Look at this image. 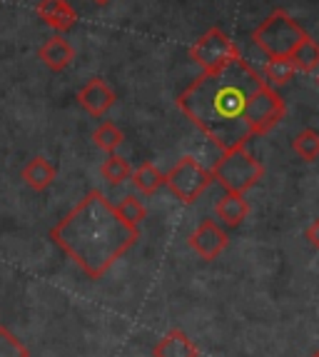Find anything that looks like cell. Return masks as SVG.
<instances>
[{
  "label": "cell",
  "mask_w": 319,
  "mask_h": 357,
  "mask_svg": "<svg viewBox=\"0 0 319 357\" xmlns=\"http://www.w3.org/2000/svg\"><path fill=\"white\" fill-rule=\"evenodd\" d=\"M189 58L202 68V73H215L219 68L230 66L235 58H240V48L225 30L210 28L189 48Z\"/></svg>",
  "instance_id": "cell-6"
},
{
  "label": "cell",
  "mask_w": 319,
  "mask_h": 357,
  "mask_svg": "<svg viewBox=\"0 0 319 357\" xmlns=\"http://www.w3.org/2000/svg\"><path fill=\"white\" fill-rule=\"evenodd\" d=\"M297 70L302 73H317L319 70V43L314 38H304L295 48V53L290 55Z\"/></svg>",
  "instance_id": "cell-16"
},
{
  "label": "cell",
  "mask_w": 319,
  "mask_h": 357,
  "mask_svg": "<svg viewBox=\"0 0 319 357\" xmlns=\"http://www.w3.org/2000/svg\"><path fill=\"white\" fill-rule=\"evenodd\" d=\"M284 113H287V105H284L282 96L272 85H262L257 93L252 96V102H249V128H252V135H267L270 130L282 123Z\"/></svg>",
  "instance_id": "cell-7"
},
{
  "label": "cell",
  "mask_w": 319,
  "mask_h": 357,
  "mask_svg": "<svg viewBox=\"0 0 319 357\" xmlns=\"http://www.w3.org/2000/svg\"><path fill=\"white\" fill-rule=\"evenodd\" d=\"M304 38H307V30L302 28L290 13L282 10V8L270 13L252 33L254 45H257L267 58H290Z\"/></svg>",
  "instance_id": "cell-3"
},
{
  "label": "cell",
  "mask_w": 319,
  "mask_h": 357,
  "mask_svg": "<svg viewBox=\"0 0 319 357\" xmlns=\"http://www.w3.org/2000/svg\"><path fill=\"white\" fill-rule=\"evenodd\" d=\"M265 85V77L240 55L230 66L202 73L178 96V107L202 135L222 150L244 148L252 140L249 102Z\"/></svg>",
  "instance_id": "cell-1"
},
{
  "label": "cell",
  "mask_w": 319,
  "mask_h": 357,
  "mask_svg": "<svg viewBox=\"0 0 319 357\" xmlns=\"http://www.w3.org/2000/svg\"><path fill=\"white\" fill-rule=\"evenodd\" d=\"M55 175H58V170H55L53 162L45 160V158H33V160L23 167V183L28 185L30 190H38V192L47 190V188L55 183Z\"/></svg>",
  "instance_id": "cell-14"
},
{
  "label": "cell",
  "mask_w": 319,
  "mask_h": 357,
  "mask_svg": "<svg viewBox=\"0 0 319 357\" xmlns=\"http://www.w3.org/2000/svg\"><path fill=\"white\" fill-rule=\"evenodd\" d=\"M130 178H132V185H135V190L145 197L155 195V192L165 185V173H162L157 165H153V162H142Z\"/></svg>",
  "instance_id": "cell-15"
},
{
  "label": "cell",
  "mask_w": 319,
  "mask_h": 357,
  "mask_svg": "<svg viewBox=\"0 0 319 357\" xmlns=\"http://www.w3.org/2000/svg\"><path fill=\"white\" fill-rule=\"evenodd\" d=\"M0 357H30L28 347L6 325H0Z\"/></svg>",
  "instance_id": "cell-22"
},
{
  "label": "cell",
  "mask_w": 319,
  "mask_h": 357,
  "mask_svg": "<svg viewBox=\"0 0 319 357\" xmlns=\"http://www.w3.org/2000/svg\"><path fill=\"white\" fill-rule=\"evenodd\" d=\"M100 175H102V180H107L110 185H123L125 180H130V175H132L130 162L115 153L107 155V160H102V165H100Z\"/></svg>",
  "instance_id": "cell-19"
},
{
  "label": "cell",
  "mask_w": 319,
  "mask_h": 357,
  "mask_svg": "<svg viewBox=\"0 0 319 357\" xmlns=\"http://www.w3.org/2000/svg\"><path fill=\"white\" fill-rule=\"evenodd\" d=\"M317 83H319V77H317Z\"/></svg>",
  "instance_id": "cell-26"
},
{
  "label": "cell",
  "mask_w": 319,
  "mask_h": 357,
  "mask_svg": "<svg viewBox=\"0 0 319 357\" xmlns=\"http://www.w3.org/2000/svg\"><path fill=\"white\" fill-rule=\"evenodd\" d=\"M215 213L227 227H240L249 215V203L244 200V195H232L225 192V197H219L217 205H215Z\"/></svg>",
  "instance_id": "cell-13"
},
{
  "label": "cell",
  "mask_w": 319,
  "mask_h": 357,
  "mask_svg": "<svg viewBox=\"0 0 319 357\" xmlns=\"http://www.w3.org/2000/svg\"><path fill=\"white\" fill-rule=\"evenodd\" d=\"M77 102L85 113H90L93 118H100L115 105V90L102 77H93L77 90Z\"/></svg>",
  "instance_id": "cell-9"
},
{
  "label": "cell",
  "mask_w": 319,
  "mask_h": 357,
  "mask_svg": "<svg viewBox=\"0 0 319 357\" xmlns=\"http://www.w3.org/2000/svg\"><path fill=\"white\" fill-rule=\"evenodd\" d=\"M36 13L42 23L50 25V28L58 30V33H68V30H72L77 23V13L68 0H40Z\"/></svg>",
  "instance_id": "cell-10"
},
{
  "label": "cell",
  "mask_w": 319,
  "mask_h": 357,
  "mask_svg": "<svg viewBox=\"0 0 319 357\" xmlns=\"http://www.w3.org/2000/svg\"><path fill=\"white\" fill-rule=\"evenodd\" d=\"M115 210H118V215L127 225H135V227H140V222L145 220V215H148V208L142 205V200L137 195H125L123 200L115 205Z\"/></svg>",
  "instance_id": "cell-21"
},
{
  "label": "cell",
  "mask_w": 319,
  "mask_h": 357,
  "mask_svg": "<svg viewBox=\"0 0 319 357\" xmlns=\"http://www.w3.org/2000/svg\"><path fill=\"white\" fill-rule=\"evenodd\" d=\"M292 150H295L304 162H314L319 158V132L309 130V128L297 132V137L292 140Z\"/></svg>",
  "instance_id": "cell-20"
},
{
  "label": "cell",
  "mask_w": 319,
  "mask_h": 357,
  "mask_svg": "<svg viewBox=\"0 0 319 357\" xmlns=\"http://www.w3.org/2000/svg\"><path fill=\"white\" fill-rule=\"evenodd\" d=\"M212 170H207L200 160H195L192 155L180 158L172 165L170 173H165V185L170 188V192L178 197L180 203L192 205L202 192L212 185Z\"/></svg>",
  "instance_id": "cell-5"
},
{
  "label": "cell",
  "mask_w": 319,
  "mask_h": 357,
  "mask_svg": "<svg viewBox=\"0 0 319 357\" xmlns=\"http://www.w3.org/2000/svg\"><path fill=\"white\" fill-rule=\"evenodd\" d=\"M309 357H319V352H312V355H309Z\"/></svg>",
  "instance_id": "cell-25"
},
{
  "label": "cell",
  "mask_w": 319,
  "mask_h": 357,
  "mask_svg": "<svg viewBox=\"0 0 319 357\" xmlns=\"http://www.w3.org/2000/svg\"><path fill=\"white\" fill-rule=\"evenodd\" d=\"M297 68L292 63V58H270L265 66V83L272 88H282L295 77Z\"/></svg>",
  "instance_id": "cell-17"
},
{
  "label": "cell",
  "mask_w": 319,
  "mask_h": 357,
  "mask_svg": "<svg viewBox=\"0 0 319 357\" xmlns=\"http://www.w3.org/2000/svg\"><path fill=\"white\" fill-rule=\"evenodd\" d=\"M153 357H200L197 345L182 330H170L153 350Z\"/></svg>",
  "instance_id": "cell-12"
},
{
  "label": "cell",
  "mask_w": 319,
  "mask_h": 357,
  "mask_svg": "<svg viewBox=\"0 0 319 357\" xmlns=\"http://www.w3.org/2000/svg\"><path fill=\"white\" fill-rule=\"evenodd\" d=\"M227 243H230L227 232L222 230V227H219L215 220H202L200 227H197V230L187 238V245L205 262L217 260V257L222 255V252H225Z\"/></svg>",
  "instance_id": "cell-8"
},
{
  "label": "cell",
  "mask_w": 319,
  "mask_h": 357,
  "mask_svg": "<svg viewBox=\"0 0 319 357\" xmlns=\"http://www.w3.org/2000/svg\"><path fill=\"white\" fill-rule=\"evenodd\" d=\"M93 140L100 150H105L107 155H113V153H118V150L123 148L125 132L120 130L115 123H102V126L93 132Z\"/></svg>",
  "instance_id": "cell-18"
},
{
  "label": "cell",
  "mask_w": 319,
  "mask_h": 357,
  "mask_svg": "<svg viewBox=\"0 0 319 357\" xmlns=\"http://www.w3.org/2000/svg\"><path fill=\"white\" fill-rule=\"evenodd\" d=\"M307 240H309V243H312L314 248H317V250H319V218L312 222V225L307 227Z\"/></svg>",
  "instance_id": "cell-23"
},
{
  "label": "cell",
  "mask_w": 319,
  "mask_h": 357,
  "mask_svg": "<svg viewBox=\"0 0 319 357\" xmlns=\"http://www.w3.org/2000/svg\"><path fill=\"white\" fill-rule=\"evenodd\" d=\"M38 58H40V63L47 70L63 73L65 68H70V63L75 60V48H72L63 36H53L40 45Z\"/></svg>",
  "instance_id": "cell-11"
},
{
  "label": "cell",
  "mask_w": 319,
  "mask_h": 357,
  "mask_svg": "<svg viewBox=\"0 0 319 357\" xmlns=\"http://www.w3.org/2000/svg\"><path fill=\"white\" fill-rule=\"evenodd\" d=\"M50 240L90 280H100L140 240V227L127 225L100 190H90L50 230Z\"/></svg>",
  "instance_id": "cell-2"
},
{
  "label": "cell",
  "mask_w": 319,
  "mask_h": 357,
  "mask_svg": "<svg viewBox=\"0 0 319 357\" xmlns=\"http://www.w3.org/2000/svg\"><path fill=\"white\" fill-rule=\"evenodd\" d=\"M93 3H95V6H110V3H113V0H93Z\"/></svg>",
  "instance_id": "cell-24"
},
{
  "label": "cell",
  "mask_w": 319,
  "mask_h": 357,
  "mask_svg": "<svg viewBox=\"0 0 319 357\" xmlns=\"http://www.w3.org/2000/svg\"><path fill=\"white\" fill-rule=\"evenodd\" d=\"M212 178L225 188V192L247 195L265 178V165L247 148H232L222 153L212 170Z\"/></svg>",
  "instance_id": "cell-4"
}]
</instances>
